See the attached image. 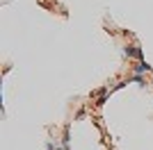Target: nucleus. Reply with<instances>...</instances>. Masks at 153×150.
I'll list each match as a JSON object with an SVG mask.
<instances>
[{
	"label": "nucleus",
	"instance_id": "7ed1b4c3",
	"mask_svg": "<svg viewBox=\"0 0 153 150\" xmlns=\"http://www.w3.org/2000/svg\"><path fill=\"white\" fill-rule=\"evenodd\" d=\"M64 146H69V141H71V132H69V127H64Z\"/></svg>",
	"mask_w": 153,
	"mask_h": 150
},
{
	"label": "nucleus",
	"instance_id": "f03ea898",
	"mask_svg": "<svg viewBox=\"0 0 153 150\" xmlns=\"http://www.w3.org/2000/svg\"><path fill=\"white\" fill-rule=\"evenodd\" d=\"M146 71H151V64H149L146 59H142V62H137L133 66V73L135 75H142V73H146Z\"/></svg>",
	"mask_w": 153,
	"mask_h": 150
},
{
	"label": "nucleus",
	"instance_id": "f257e3e1",
	"mask_svg": "<svg viewBox=\"0 0 153 150\" xmlns=\"http://www.w3.org/2000/svg\"><path fill=\"white\" fill-rule=\"evenodd\" d=\"M123 55H126V57H135L137 62L144 59V52H142L140 46H126V48H123Z\"/></svg>",
	"mask_w": 153,
	"mask_h": 150
}]
</instances>
